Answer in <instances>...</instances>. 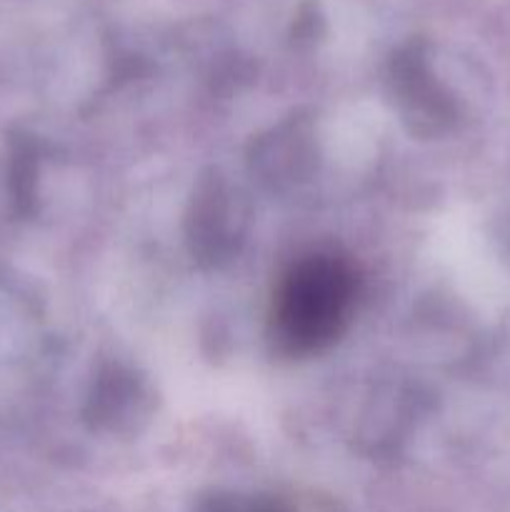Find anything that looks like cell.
Here are the masks:
<instances>
[{"label":"cell","instance_id":"1","mask_svg":"<svg viewBox=\"0 0 510 512\" xmlns=\"http://www.w3.org/2000/svg\"><path fill=\"white\" fill-rule=\"evenodd\" d=\"M355 300V273L333 255L300 260L278 290L273 340L295 355L313 353L338 338Z\"/></svg>","mask_w":510,"mask_h":512}]
</instances>
